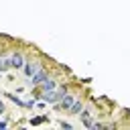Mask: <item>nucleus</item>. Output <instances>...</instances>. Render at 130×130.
<instances>
[{"label": "nucleus", "mask_w": 130, "mask_h": 130, "mask_svg": "<svg viewBox=\"0 0 130 130\" xmlns=\"http://www.w3.org/2000/svg\"><path fill=\"white\" fill-rule=\"evenodd\" d=\"M45 77H47V69L45 67H41V69H37L35 73H32V77H30V85H35V87H39L43 81H45Z\"/></svg>", "instance_id": "f257e3e1"}, {"label": "nucleus", "mask_w": 130, "mask_h": 130, "mask_svg": "<svg viewBox=\"0 0 130 130\" xmlns=\"http://www.w3.org/2000/svg\"><path fill=\"white\" fill-rule=\"evenodd\" d=\"M22 71H24V75L30 79V77H32V73L37 71V63H32V61H24V65H22Z\"/></svg>", "instance_id": "39448f33"}, {"label": "nucleus", "mask_w": 130, "mask_h": 130, "mask_svg": "<svg viewBox=\"0 0 130 130\" xmlns=\"http://www.w3.org/2000/svg\"><path fill=\"white\" fill-rule=\"evenodd\" d=\"M61 126H63V128H65V130H71V124H69V122H65V120H63V122H61Z\"/></svg>", "instance_id": "9d476101"}, {"label": "nucleus", "mask_w": 130, "mask_h": 130, "mask_svg": "<svg viewBox=\"0 0 130 130\" xmlns=\"http://www.w3.org/2000/svg\"><path fill=\"white\" fill-rule=\"evenodd\" d=\"M35 106H37L35 100H26V102H24V108H35Z\"/></svg>", "instance_id": "1a4fd4ad"}, {"label": "nucleus", "mask_w": 130, "mask_h": 130, "mask_svg": "<svg viewBox=\"0 0 130 130\" xmlns=\"http://www.w3.org/2000/svg\"><path fill=\"white\" fill-rule=\"evenodd\" d=\"M77 98L75 95H71V93H65L63 98H61V102H57V108L59 110H69L71 106H73V102H75Z\"/></svg>", "instance_id": "f03ea898"}, {"label": "nucleus", "mask_w": 130, "mask_h": 130, "mask_svg": "<svg viewBox=\"0 0 130 130\" xmlns=\"http://www.w3.org/2000/svg\"><path fill=\"white\" fill-rule=\"evenodd\" d=\"M2 112H4V104L0 102V114H2Z\"/></svg>", "instance_id": "f8f14e48"}, {"label": "nucleus", "mask_w": 130, "mask_h": 130, "mask_svg": "<svg viewBox=\"0 0 130 130\" xmlns=\"http://www.w3.org/2000/svg\"><path fill=\"white\" fill-rule=\"evenodd\" d=\"M10 63H12V69H22V65H24V57H22V53H12Z\"/></svg>", "instance_id": "7ed1b4c3"}, {"label": "nucleus", "mask_w": 130, "mask_h": 130, "mask_svg": "<svg viewBox=\"0 0 130 130\" xmlns=\"http://www.w3.org/2000/svg\"><path fill=\"white\" fill-rule=\"evenodd\" d=\"M4 95H6V98H8L10 102H12V104H16V106H20V108H24V100H20L18 95H14V93H4Z\"/></svg>", "instance_id": "0eeeda50"}, {"label": "nucleus", "mask_w": 130, "mask_h": 130, "mask_svg": "<svg viewBox=\"0 0 130 130\" xmlns=\"http://www.w3.org/2000/svg\"><path fill=\"white\" fill-rule=\"evenodd\" d=\"M39 87H41V91H49V89H55V87H57V81H55L53 77H49V75H47V77H45V81H43Z\"/></svg>", "instance_id": "20e7f679"}, {"label": "nucleus", "mask_w": 130, "mask_h": 130, "mask_svg": "<svg viewBox=\"0 0 130 130\" xmlns=\"http://www.w3.org/2000/svg\"><path fill=\"white\" fill-rule=\"evenodd\" d=\"M6 126H8V122H4V120H0V130H4Z\"/></svg>", "instance_id": "9b49d317"}, {"label": "nucleus", "mask_w": 130, "mask_h": 130, "mask_svg": "<svg viewBox=\"0 0 130 130\" xmlns=\"http://www.w3.org/2000/svg\"><path fill=\"white\" fill-rule=\"evenodd\" d=\"M43 122H47V116H37V118H30V124H32V126H39V124H43Z\"/></svg>", "instance_id": "6e6552de"}, {"label": "nucleus", "mask_w": 130, "mask_h": 130, "mask_svg": "<svg viewBox=\"0 0 130 130\" xmlns=\"http://www.w3.org/2000/svg\"><path fill=\"white\" fill-rule=\"evenodd\" d=\"M81 110H83V102H81V100H75V102H73V106L69 108V114H73V116H75V114H79Z\"/></svg>", "instance_id": "423d86ee"}]
</instances>
